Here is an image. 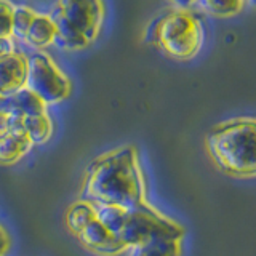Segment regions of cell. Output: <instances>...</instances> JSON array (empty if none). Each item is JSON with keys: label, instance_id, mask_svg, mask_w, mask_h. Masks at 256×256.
Segmentation results:
<instances>
[{"label": "cell", "instance_id": "obj_5", "mask_svg": "<svg viewBox=\"0 0 256 256\" xmlns=\"http://www.w3.org/2000/svg\"><path fill=\"white\" fill-rule=\"evenodd\" d=\"M26 88L45 104H54L69 96L70 82L46 54L36 53L28 58Z\"/></svg>", "mask_w": 256, "mask_h": 256}, {"label": "cell", "instance_id": "obj_17", "mask_svg": "<svg viewBox=\"0 0 256 256\" xmlns=\"http://www.w3.org/2000/svg\"><path fill=\"white\" fill-rule=\"evenodd\" d=\"M37 18V13L28 6H16L13 14V36L26 40L28 32L32 26V22Z\"/></svg>", "mask_w": 256, "mask_h": 256}, {"label": "cell", "instance_id": "obj_19", "mask_svg": "<svg viewBox=\"0 0 256 256\" xmlns=\"http://www.w3.org/2000/svg\"><path fill=\"white\" fill-rule=\"evenodd\" d=\"M16 53L14 52V44L12 37H2L0 38V58H5V56H10Z\"/></svg>", "mask_w": 256, "mask_h": 256}, {"label": "cell", "instance_id": "obj_4", "mask_svg": "<svg viewBox=\"0 0 256 256\" xmlns=\"http://www.w3.org/2000/svg\"><path fill=\"white\" fill-rule=\"evenodd\" d=\"M154 237L182 238L184 229L166 214L158 212L156 206H150L148 210L125 212L124 224L117 238L128 250Z\"/></svg>", "mask_w": 256, "mask_h": 256}, {"label": "cell", "instance_id": "obj_10", "mask_svg": "<svg viewBox=\"0 0 256 256\" xmlns=\"http://www.w3.org/2000/svg\"><path fill=\"white\" fill-rule=\"evenodd\" d=\"M28 58L21 53H13L0 58V94H13L26 86Z\"/></svg>", "mask_w": 256, "mask_h": 256}, {"label": "cell", "instance_id": "obj_13", "mask_svg": "<svg viewBox=\"0 0 256 256\" xmlns=\"http://www.w3.org/2000/svg\"><path fill=\"white\" fill-rule=\"evenodd\" d=\"M56 28L48 14H37V18L32 22V26L28 32L26 40L34 46H46L54 44Z\"/></svg>", "mask_w": 256, "mask_h": 256}, {"label": "cell", "instance_id": "obj_21", "mask_svg": "<svg viewBox=\"0 0 256 256\" xmlns=\"http://www.w3.org/2000/svg\"><path fill=\"white\" fill-rule=\"evenodd\" d=\"M5 124H6V117L0 112V130L4 132V128H5Z\"/></svg>", "mask_w": 256, "mask_h": 256}, {"label": "cell", "instance_id": "obj_7", "mask_svg": "<svg viewBox=\"0 0 256 256\" xmlns=\"http://www.w3.org/2000/svg\"><path fill=\"white\" fill-rule=\"evenodd\" d=\"M32 141L24 128L22 117H6L4 132L0 133V164H13L30 149Z\"/></svg>", "mask_w": 256, "mask_h": 256}, {"label": "cell", "instance_id": "obj_16", "mask_svg": "<svg viewBox=\"0 0 256 256\" xmlns=\"http://www.w3.org/2000/svg\"><path fill=\"white\" fill-rule=\"evenodd\" d=\"M192 10L200 13H210L213 16H232L242 12L246 6L245 2H200V4H188Z\"/></svg>", "mask_w": 256, "mask_h": 256}, {"label": "cell", "instance_id": "obj_3", "mask_svg": "<svg viewBox=\"0 0 256 256\" xmlns=\"http://www.w3.org/2000/svg\"><path fill=\"white\" fill-rule=\"evenodd\" d=\"M154 44L174 60H190L200 52L205 40V28L198 12L186 5H174L150 28Z\"/></svg>", "mask_w": 256, "mask_h": 256}, {"label": "cell", "instance_id": "obj_14", "mask_svg": "<svg viewBox=\"0 0 256 256\" xmlns=\"http://www.w3.org/2000/svg\"><path fill=\"white\" fill-rule=\"evenodd\" d=\"M96 220V210L92 204L88 202H84V200H80V202H76L72 205L69 210H68V214H66V224L70 232H74L76 236H78L80 232H82L88 224L92 221Z\"/></svg>", "mask_w": 256, "mask_h": 256}, {"label": "cell", "instance_id": "obj_8", "mask_svg": "<svg viewBox=\"0 0 256 256\" xmlns=\"http://www.w3.org/2000/svg\"><path fill=\"white\" fill-rule=\"evenodd\" d=\"M77 237L88 250L102 256H114L128 250L98 218L88 224Z\"/></svg>", "mask_w": 256, "mask_h": 256}, {"label": "cell", "instance_id": "obj_22", "mask_svg": "<svg viewBox=\"0 0 256 256\" xmlns=\"http://www.w3.org/2000/svg\"><path fill=\"white\" fill-rule=\"evenodd\" d=\"M0 100H2V94H0Z\"/></svg>", "mask_w": 256, "mask_h": 256}, {"label": "cell", "instance_id": "obj_11", "mask_svg": "<svg viewBox=\"0 0 256 256\" xmlns=\"http://www.w3.org/2000/svg\"><path fill=\"white\" fill-rule=\"evenodd\" d=\"M48 16H50V20L53 21L56 28L54 44L60 48H64V50H69V52H76L90 45V42H88L77 29L72 28V24L68 21L66 16H64L60 4H54V6L52 8V12L48 13Z\"/></svg>", "mask_w": 256, "mask_h": 256}, {"label": "cell", "instance_id": "obj_6", "mask_svg": "<svg viewBox=\"0 0 256 256\" xmlns=\"http://www.w3.org/2000/svg\"><path fill=\"white\" fill-rule=\"evenodd\" d=\"M64 16L72 24V28L77 29L88 42L93 44L96 37L100 36L101 24L104 20V5L96 0H64L58 2Z\"/></svg>", "mask_w": 256, "mask_h": 256}, {"label": "cell", "instance_id": "obj_18", "mask_svg": "<svg viewBox=\"0 0 256 256\" xmlns=\"http://www.w3.org/2000/svg\"><path fill=\"white\" fill-rule=\"evenodd\" d=\"M13 14L14 8L10 4L0 2V38L13 36Z\"/></svg>", "mask_w": 256, "mask_h": 256}, {"label": "cell", "instance_id": "obj_12", "mask_svg": "<svg viewBox=\"0 0 256 256\" xmlns=\"http://www.w3.org/2000/svg\"><path fill=\"white\" fill-rule=\"evenodd\" d=\"M182 238L154 237L130 248V256H181Z\"/></svg>", "mask_w": 256, "mask_h": 256}, {"label": "cell", "instance_id": "obj_1", "mask_svg": "<svg viewBox=\"0 0 256 256\" xmlns=\"http://www.w3.org/2000/svg\"><path fill=\"white\" fill-rule=\"evenodd\" d=\"M82 200L94 206L110 205L126 212L150 208L136 148H118L92 162L86 170Z\"/></svg>", "mask_w": 256, "mask_h": 256}, {"label": "cell", "instance_id": "obj_2", "mask_svg": "<svg viewBox=\"0 0 256 256\" xmlns=\"http://www.w3.org/2000/svg\"><path fill=\"white\" fill-rule=\"evenodd\" d=\"M212 160L221 172L238 178L256 176V118L240 117L216 125L206 136Z\"/></svg>", "mask_w": 256, "mask_h": 256}, {"label": "cell", "instance_id": "obj_20", "mask_svg": "<svg viewBox=\"0 0 256 256\" xmlns=\"http://www.w3.org/2000/svg\"><path fill=\"white\" fill-rule=\"evenodd\" d=\"M8 245H10V238H8L6 232L4 230V228L0 226V256H4L8 250Z\"/></svg>", "mask_w": 256, "mask_h": 256}, {"label": "cell", "instance_id": "obj_9", "mask_svg": "<svg viewBox=\"0 0 256 256\" xmlns=\"http://www.w3.org/2000/svg\"><path fill=\"white\" fill-rule=\"evenodd\" d=\"M46 104L38 98L36 93L21 88L13 94L2 96L0 100V112L5 117H34L46 114Z\"/></svg>", "mask_w": 256, "mask_h": 256}, {"label": "cell", "instance_id": "obj_15", "mask_svg": "<svg viewBox=\"0 0 256 256\" xmlns=\"http://www.w3.org/2000/svg\"><path fill=\"white\" fill-rule=\"evenodd\" d=\"M24 128L29 136L32 144H44L48 141L52 134V120L46 114L42 116H34V117H26L24 118Z\"/></svg>", "mask_w": 256, "mask_h": 256}, {"label": "cell", "instance_id": "obj_23", "mask_svg": "<svg viewBox=\"0 0 256 256\" xmlns=\"http://www.w3.org/2000/svg\"><path fill=\"white\" fill-rule=\"evenodd\" d=\"M253 5H254V6H256V4H253Z\"/></svg>", "mask_w": 256, "mask_h": 256}]
</instances>
